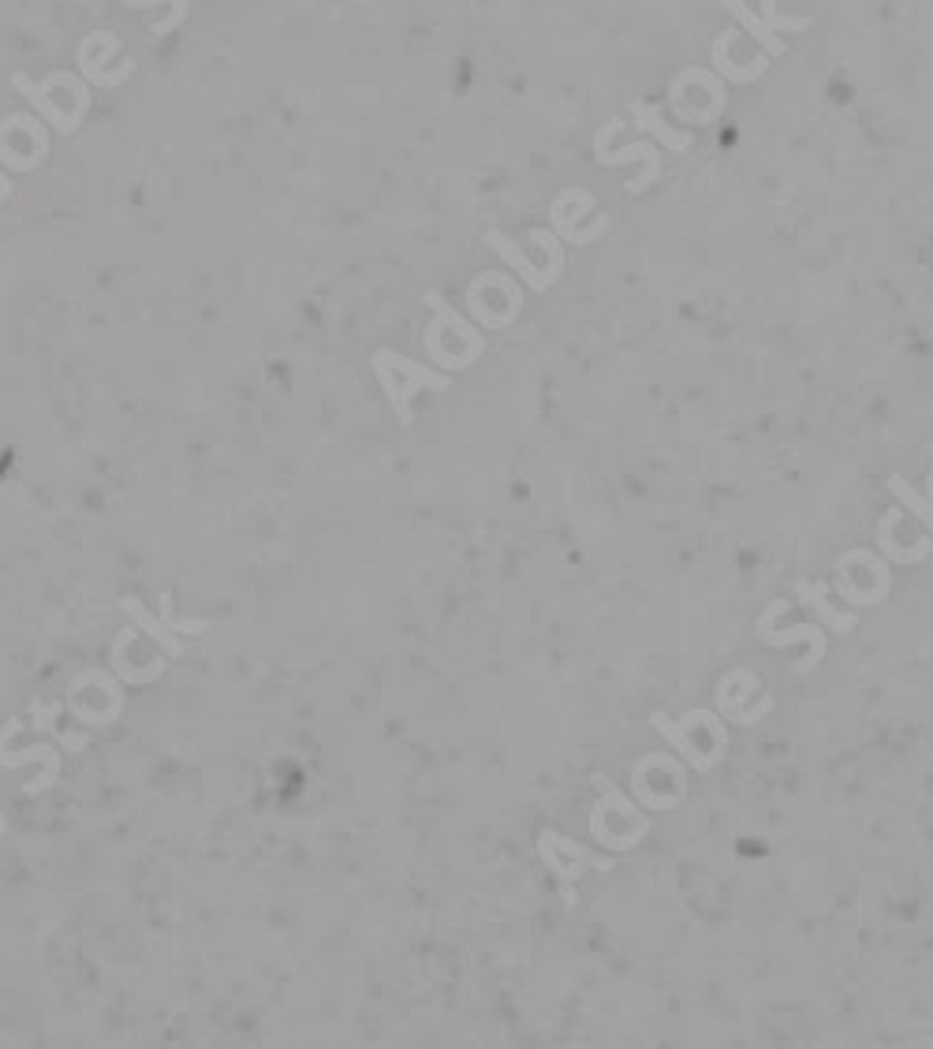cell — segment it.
I'll return each mask as SVG.
<instances>
[{
    "label": "cell",
    "instance_id": "cell-1",
    "mask_svg": "<svg viewBox=\"0 0 933 1049\" xmlns=\"http://www.w3.org/2000/svg\"><path fill=\"white\" fill-rule=\"evenodd\" d=\"M430 326H426V351L437 367L445 370H467L470 362L486 351V332L475 329L441 292H426Z\"/></svg>",
    "mask_w": 933,
    "mask_h": 1049
},
{
    "label": "cell",
    "instance_id": "cell-2",
    "mask_svg": "<svg viewBox=\"0 0 933 1049\" xmlns=\"http://www.w3.org/2000/svg\"><path fill=\"white\" fill-rule=\"evenodd\" d=\"M370 367H373V374H378L381 389H385V396H389L392 411H396L400 426L415 423V411H411L415 392H422V389H434V392L452 389L448 374H437V370L422 367V362L400 356V351H389V348H381L378 356L370 359Z\"/></svg>",
    "mask_w": 933,
    "mask_h": 1049
},
{
    "label": "cell",
    "instance_id": "cell-3",
    "mask_svg": "<svg viewBox=\"0 0 933 1049\" xmlns=\"http://www.w3.org/2000/svg\"><path fill=\"white\" fill-rule=\"evenodd\" d=\"M538 856H542V862L549 867V875L556 878L560 897H564V908H575V900H579L575 897V878L583 875L586 867L602 870V875H608V870L616 867L608 856H594L591 848L575 845V840H568L564 833H556V829L538 833Z\"/></svg>",
    "mask_w": 933,
    "mask_h": 1049
},
{
    "label": "cell",
    "instance_id": "cell-4",
    "mask_svg": "<svg viewBox=\"0 0 933 1049\" xmlns=\"http://www.w3.org/2000/svg\"><path fill=\"white\" fill-rule=\"evenodd\" d=\"M621 127H624V120H608V124L597 127V135H594L597 153L594 157H597V165H605V169H621V165L643 161V176L627 183V191L632 194H643V191H650L657 183V176H661V150H654L650 142H632V146H624V150H608V139H613Z\"/></svg>",
    "mask_w": 933,
    "mask_h": 1049
},
{
    "label": "cell",
    "instance_id": "cell-5",
    "mask_svg": "<svg viewBox=\"0 0 933 1049\" xmlns=\"http://www.w3.org/2000/svg\"><path fill=\"white\" fill-rule=\"evenodd\" d=\"M49 153V135L45 127L31 120V116H8L0 124V161L15 172H31L45 161Z\"/></svg>",
    "mask_w": 933,
    "mask_h": 1049
},
{
    "label": "cell",
    "instance_id": "cell-6",
    "mask_svg": "<svg viewBox=\"0 0 933 1049\" xmlns=\"http://www.w3.org/2000/svg\"><path fill=\"white\" fill-rule=\"evenodd\" d=\"M788 610V602L784 597H777V602H770L762 610V616H759V639L765 643V646H792V643H810V654L803 658L799 665H795V672H810L814 665H818L821 658H825V635H821V627H814V624H803V627H792V632H773V621Z\"/></svg>",
    "mask_w": 933,
    "mask_h": 1049
},
{
    "label": "cell",
    "instance_id": "cell-7",
    "mask_svg": "<svg viewBox=\"0 0 933 1049\" xmlns=\"http://www.w3.org/2000/svg\"><path fill=\"white\" fill-rule=\"evenodd\" d=\"M572 202H579V205H594V199H591V194H586L583 188L564 191V194H560V199L553 202V210H549V218H553V229H556L560 235H564V240H572V243H594L597 235H602V232L608 229V218H597V221L591 224V229H579V224H575L572 218H568V205H572ZM579 213H583V210H575V218H579Z\"/></svg>",
    "mask_w": 933,
    "mask_h": 1049
},
{
    "label": "cell",
    "instance_id": "cell-8",
    "mask_svg": "<svg viewBox=\"0 0 933 1049\" xmlns=\"http://www.w3.org/2000/svg\"><path fill=\"white\" fill-rule=\"evenodd\" d=\"M735 31H721L713 38V49H710V61H713V67H717V75L724 78V83H754V78H762L765 75V67H770V61L765 56H754V61H746V64H740V61H732L729 56V45L735 42Z\"/></svg>",
    "mask_w": 933,
    "mask_h": 1049
},
{
    "label": "cell",
    "instance_id": "cell-9",
    "mask_svg": "<svg viewBox=\"0 0 933 1049\" xmlns=\"http://www.w3.org/2000/svg\"><path fill=\"white\" fill-rule=\"evenodd\" d=\"M650 724H654L657 732H661L665 740L672 743L676 751H680V759L687 762V766H695V773H710V770L717 766V762L724 759V754H717V751H713V754H702V751H699V743H695L691 737H687V724H676L672 718H665L661 710L650 713Z\"/></svg>",
    "mask_w": 933,
    "mask_h": 1049
},
{
    "label": "cell",
    "instance_id": "cell-10",
    "mask_svg": "<svg viewBox=\"0 0 933 1049\" xmlns=\"http://www.w3.org/2000/svg\"><path fill=\"white\" fill-rule=\"evenodd\" d=\"M12 83H15V91L23 94L26 102H31L34 109L42 113L45 120L53 124V127H56V131H61V135H72V131H78V124H83V116H75V113L61 109V105H56L53 97H49V91H45L42 83H34V78H31V75H23V72H19V75L12 78Z\"/></svg>",
    "mask_w": 933,
    "mask_h": 1049
},
{
    "label": "cell",
    "instance_id": "cell-11",
    "mask_svg": "<svg viewBox=\"0 0 933 1049\" xmlns=\"http://www.w3.org/2000/svg\"><path fill=\"white\" fill-rule=\"evenodd\" d=\"M486 243H489V247H494V251L500 254V258L508 262V266H512V269L519 273V277L527 280V288H534V292H545L549 284H553V277H549V273H545L542 266H534V262L527 258V254H523V247H519L516 240H508V235H500V232H486Z\"/></svg>",
    "mask_w": 933,
    "mask_h": 1049
},
{
    "label": "cell",
    "instance_id": "cell-12",
    "mask_svg": "<svg viewBox=\"0 0 933 1049\" xmlns=\"http://www.w3.org/2000/svg\"><path fill=\"white\" fill-rule=\"evenodd\" d=\"M131 635H135V627H124L120 635L113 639V654H109V661H113V672L120 676V680L127 684V688H142V684H153L157 676L165 672V665H169V658H161V661H153V665H135V661H127L124 658V650L131 646Z\"/></svg>",
    "mask_w": 933,
    "mask_h": 1049
},
{
    "label": "cell",
    "instance_id": "cell-13",
    "mask_svg": "<svg viewBox=\"0 0 933 1049\" xmlns=\"http://www.w3.org/2000/svg\"><path fill=\"white\" fill-rule=\"evenodd\" d=\"M632 116H635V127H643V131H650L657 142L665 146V150H672V153H687L691 150V131H676V127H669L661 120V113L654 109L650 102H632Z\"/></svg>",
    "mask_w": 933,
    "mask_h": 1049
},
{
    "label": "cell",
    "instance_id": "cell-14",
    "mask_svg": "<svg viewBox=\"0 0 933 1049\" xmlns=\"http://www.w3.org/2000/svg\"><path fill=\"white\" fill-rule=\"evenodd\" d=\"M120 610L131 616V621L139 624L146 635H150V639L157 643V650H165L169 658H183V646H180V639H176V632H169V627H165V621H157V616L146 610L139 597H131V594L120 597Z\"/></svg>",
    "mask_w": 933,
    "mask_h": 1049
},
{
    "label": "cell",
    "instance_id": "cell-15",
    "mask_svg": "<svg viewBox=\"0 0 933 1049\" xmlns=\"http://www.w3.org/2000/svg\"><path fill=\"white\" fill-rule=\"evenodd\" d=\"M795 594H799V602L807 605V610H814V613H818V621H821V624L837 627L840 635H848L851 627H856V616H848V613H837V610H833L829 602H825V586H821V583H814V586H810L807 580H799V583H795Z\"/></svg>",
    "mask_w": 933,
    "mask_h": 1049
},
{
    "label": "cell",
    "instance_id": "cell-16",
    "mask_svg": "<svg viewBox=\"0 0 933 1049\" xmlns=\"http://www.w3.org/2000/svg\"><path fill=\"white\" fill-rule=\"evenodd\" d=\"M721 8H724V12H732L735 19H740L743 31L751 34L754 42H759V45L765 49V53H770V56H784V38H781V34H773L770 27L762 23V15H754L751 8L743 4V0H721Z\"/></svg>",
    "mask_w": 933,
    "mask_h": 1049
},
{
    "label": "cell",
    "instance_id": "cell-17",
    "mask_svg": "<svg viewBox=\"0 0 933 1049\" xmlns=\"http://www.w3.org/2000/svg\"><path fill=\"white\" fill-rule=\"evenodd\" d=\"M56 713H61V702H34V706H31L34 729L53 732V737L61 740V748H67L72 754H83L86 748H91L86 732H64V729H56Z\"/></svg>",
    "mask_w": 933,
    "mask_h": 1049
},
{
    "label": "cell",
    "instance_id": "cell-18",
    "mask_svg": "<svg viewBox=\"0 0 933 1049\" xmlns=\"http://www.w3.org/2000/svg\"><path fill=\"white\" fill-rule=\"evenodd\" d=\"M897 519H900V508H892V512L881 519V527H878V545L886 549V557H892V561H903V564H908V561H922V557H926L930 549H933V538H922V542L908 545V549L897 545V542H892V527H897Z\"/></svg>",
    "mask_w": 933,
    "mask_h": 1049
},
{
    "label": "cell",
    "instance_id": "cell-19",
    "mask_svg": "<svg viewBox=\"0 0 933 1049\" xmlns=\"http://www.w3.org/2000/svg\"><path fill=\"white\" fill-rule=\"evenodd\" d=\"M886 486L892 489V494L900 497V501H903V508H911V516H915L919 523L926 527V531H933V505H930V501H922V497H919L915 489H911L908 483H903L900 475H892Z\"/></svg>",
    "mask_w": 933,
    "mask_h": 1049
},
{
    "label": "cell",
    "instance_id": "cell-20",
    "mask_svg": "<svg viewBox=\"0 0 933 1049\" xmlns=\"http://www.w3.org/2000/svg\"><path fill=\"white\" fill-rule=\"evenodd\" d=\"M762 23L770 27L773 34H777V31L807 34V31H810V19H807V15H781V12H777V0H762Z\"/></svg>",
    "mask_w": 933,
    "mask_h": 1049
},
{
    "label": "cell",
    "instance_id": "cell-21",
    "mask_svg": "<svg viewBox=\"0 0 933 1049\" xmlns=\"http://www.w3.org/2000/svg\"><path fill=\"white\" fill-rule=\"evenodd\" d=\"M161 621H165V627H169V632H176V635H205V632H210V621H187V616H176L172 594H169V591L161 594Z\"/></svg>",
    "mask_w": 933,
    "mask_h": 1049
},
{
    "label": "cell",
    "instance_id": "cell-22",
    "mask_svg": "<svg viewBox=\"0 0 933 1049\" xmlns=\"http://www.w3.org/2000/svg\"><path fill=\"white\" fill-rule=\"evenodd\" d=\"M124 4H131V8H150V4H172V19H165V23H157V27H150L153 31V38H165V34H172L176 27L183 23L187 19V0H124Z\"/></svg>",
    "mask_w": 933,
    "mask_h": 1049
},
{
    "label": "cell",
    "instance_id": "cell-23",
    "mask_svg": "<svg viewBox=\"0 0 933 1049\" xmlns=\"http://www.w3.org/2000/svg\"><path fill=\"white\" fill-rule=\"evenodd\" d=\"M8 194H12V180H8V172H0V205L8 202Z\"/></svg>",
    "mask_w": 933,
    "mask_h": 1049
},
{
    "label": "cell",
    "instance_id": "cell-24",
    "mask_svg": "<svg viewBox=\"0 0 933 1049\" xmlns=\"http://www.w3.org/2000/svg\"><path fill=\"white\" fill-rule=\"evenodd\" d=\"M926 494H930V497H926V501L933 505V470H930V478H926Z\"/></svg>",
    "mask_w": 933,
    "mask_h": 1049
}]
</instances>
